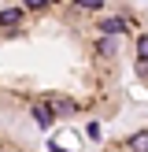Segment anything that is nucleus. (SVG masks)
Listing matches in <instances>:
<instances>
[{"instance_id": "obj_1", "label": "nucleus", "mask_w": 148, "mask_h": 152, "mask_svg": "<svg viewBox=\"0 0 148 152\" xmlns=\"http://www.w3.org/2000/svg\"><path fill=\"white\" fill-rule=\"evenodd\" d=\"M44 104L52 108V115H78V104L67 96H44Z\"/></svg>"}, {"instance_id": "obj_5", "label": "nucleus", "mask_w": 148, "mask_h": 152, "mask_svg": "<svg viewBox=\"0 0 148 152\" xmlns=\"http://www.w3.org/2000/svg\"><path fill=\"white\" fill-rule=\"evenodd\" d=\"M126 148L130 152H148V130H137L130 141H126Z\"/></svg>"}, {"instance_id": "obj_3", "label": "nucleus", "mask_w": 148, "mask_h": 152, "mask_svg": "<svg viewBox=\"0 0 148 152\" xmlns=\"http://www.w3.org/2000/svg\"><path fill=\"white\" fill-rule=\"evenodd\" d=\"M126 26H130L126 19H118V15H107V19L100 22V34H104V37H115V34H122Z\"/></svg>"}, {"instance_id": "obj_7", "label": "nucleus", "mask_w": 148, "mask_h": 152, "mask_svg": "<svg viewBox=\"0 0 148 152\" xmlns=\"http://www.w3.org/2000/svg\"><path fill=\"white\" fill-rule=\"evenodd\" d=\"M74 4H78V7H85V11H100V7H104V0H74Z\"/></svg>"}, {"instance_id": "obj_2", "label": "nucleus", "mask_w": 148, "mask_h": 152, "mask_svg": "<svg viewBox=\"0 0 148 152\" xmlns=\"http://www.w3.org/2000/svg\"><path fill=\"white\" fill-rule=\"evenodd\" d=\"M30 115H33V123L41 126V130H48V126L56 123V115H52V108H48V104H33V111H30Z\"/></svg>"}, {"instance_id": "obj_8", "label": "nucleus", "mask_w": 148, "mask_h": 152, "mask_svg": "<svg viewBox=\"0 0 148 152\" xmlns=\"http://www.w3.org/2000/svg\"><path fill=\"white\" fill-rule=\"evenodd\" d=\"M44 4H52V0H22V7H26V11H37V7H44Z\"/></svg>"}, {"instance_id": "obj_4", "label": "nucleus", "mask_w": 148, "mask_h": 152, "mask_svg": "<svg viewBox=\"0 0 148 152\" xmlns=\"http://www.w3.org/2000/svg\"><path fill=\"white\" fill-rule=\"evenodd\" d=\"M22 11H26V7H4V11H0V26L15 30V26L22 22Z\"/></svg>"}, {"instance_id": "obj_6", "label": "nucleus", "mask_w": 148, "mask_h": 152, "mask_svg": "<svg viewBox=\"0 0 148 152\" xmlns=\"http://www.w3.org/2000/svg\"><path fill=\"white\" fill-rule=\"evenodd\" d=\"M137 59L148 67V34H141V37H137Z\"/></svg>"}]
</instances>
